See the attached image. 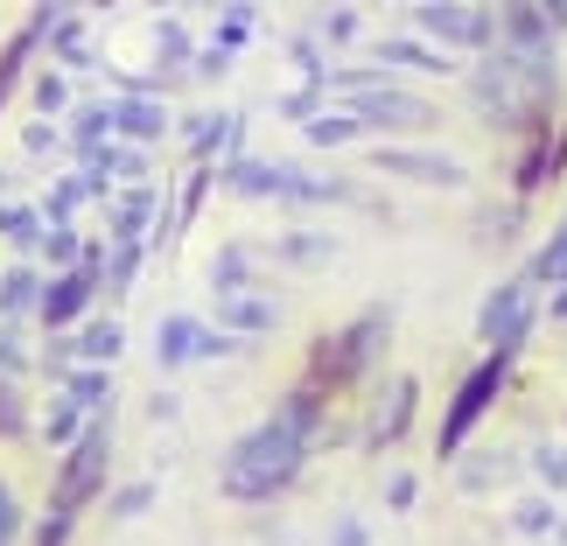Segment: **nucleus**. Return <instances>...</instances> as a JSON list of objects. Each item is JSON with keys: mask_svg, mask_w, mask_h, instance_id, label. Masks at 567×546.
<instances>
[{"mask_svg": "<svg viewBox=\"0 0 567 546\" xmlns=\"http://www.w3.org/2000/svg\"><path fill=\"white\" fill-rule=\"evenodd\" d=\"M309 421H316V413L301 406V400L288 413H274V421H259L246 442L225 455V491L231 497H274V491H288L295 470H301V455H309Z\"/></svg>", "mask_w": 567, "mask_h": 546, "instance_id": "f257e3e1", "label": "nucleus"}, {"mask_svg": "<svg viewBox=\"0 0 567 546\" xmlns=\"http://www.w3.org/2000/svg\"><path fill=\"white\" fill-rule=\"evenodd\" d=\"M505 371H512V351H491V358H484V371H470V379H463V392H455V406H449V421H442V455L463 449V434L476 427V413L497 400Z\"/></svg>", "mask_w": 567, "mask_h": 546, "instance_id": "f03ea898", "label": "nucleus"}, {"mask_svg": "<svg viewBox=\"0 0 567 546\" xmlns=\"http://www.w3.org/2000/svg\"><path fill=\"white\" fill-rule=\"evenodd\" d=\"M526 330H533V295L518 288H497L491 301H484V316H476V337L491 343V351H518V343H526Z\"/></svg>", "mask_w": 567, "mask_h": 546, "instance_id": "7ed1b4c3", "label": "nucleus"}, {"mask_svg": "<svg viewBox=\"0 0 567 546\" xmlns=\"http://www.w3.org/2000/svg\"><path fill=\"white\" fill-rule=\"evenodd\" d=\"M385 176H413V183H427V189H463L470 183V168L455 162V155H421V147H379L372 155Z\"/></svg>", "mask_w": 567, "mask_h": 546, "instance_id": "20e7f679", "label": "nucleus"}, {"mask_svg": "<svg viewBox=\"0 0 567 546\" xmlns=\"http://www.w3.org/2000/svg\"><path fill=\"white\" fill-rule=\"evenodd\" d=\"M99 476H105V427H92V434H84V442L71 449V470H63V491H56V518H71V512H78V497L92 491Z\"/></svg>", "mask_w": 567, "mask_h": 546, "instance_id": "39448f33", "label": "nucleus"}, {"mask_svg": "<svg viewBox=\"0 0 567 546\" xmlns=\"http://www.w3.org/2000/svg\"><path fill=\"white\" fill-rule=\"evenodd\" d=\"M413 21H421L427 35H442V42H491V14H484V8L434 0V8H413Z\"/></svg>", "mask_w": 567, "mask_h": 546, "instance_id": "423d86ee", "label": "nucleus"}, {"mask_svg": "<svg viewBox=\"0 0 567 546\" xmlns=\"http://www.w3.org/2000/svg\"><path fill=\"white\" fill-rule=\"evenodd\" d=\"M351 120H372V126H434V113L421 99H406V92H385V84H364L358 92V113Z\"/></svg>", "mask_w": 567, "mask_h": 546, "instance_id": "0eeeda50", "label": "nucleus"}, {"mask_svg": "<svg viewBox=\"0 0 567 546\" xmlns=\"http://www.w3.org/2000/svg\"><path fill=\"white\" fill-rule=\"evenodd\" d=\"M92 274H99V259H84L78 274H63L50 295H42V316L50 322H71V316H84V301H92Z\"/></svg>", "mask_w": 567, "mask_h": 546, "instance_id": "6e6552de", "label": "nucleus"}, {"mask_svg": "<svg viewBox=\"0 0 567 546\" xmlns=\"http://www.w3.org/2000/svg\"><path fill=\"white\" fill-rule=\"evenodd\" d=\"M295 183V168H274V162H231V189L246 196H280Z\"/></svg>", "mask_w": 567, "mask_h": 546, "instance_id": "1a4fd4ad", "label": "nucleus"}, {"mask_svg": "<svg viewBox=\"0 0 567 546\" xmlns=\"http://www.w3.org/2000/svg\"><path fill=\"white\" fill-rule=\"evenodd\" d=\"M183 358H204V330L189 316H168L162 322V364H183Z\"/></svg>", "mask_w": 567, "mask_h": 546, "instance_id": "9d476101", "label": "nucleus"}, {"mask_svg": "<svg viewBox=\"0 0 567 546\" xmlns=\"http://www.w3.org/2000/svg\"><path fill=\"white\" fill-rule=\"evenodd\" d=\"M113 120H120V134H134V141H155V134H162V105H155V99H134V105H120Z\"/></svg>", "mask_w": 567, "mask_h": 546, "instance_id": "9b49d317", "label": "nucleus"}, {"mask_svg": "<svg viewBox=\"0 0 567 546\" xmlns=\"http://www.w3.org/2000/svg\"><path fill=\"white\" fill-rule=\"evenodd\" d=\"M225 322H231V330H274V301H252V295H225Z\"/></svg>", "mask_w": 567, "mask_h": 546, "instance_id": "f8f14e48", "label": "nucleus"}, {"mask_svg": "<svg viewBox=\"0 0 567 546\" xmlns=\"http://www.w3.org/2000/svg\"><path fill=\"white\" fill-rule=\"evenodd\" d=\"M385 63H421V71H455V63L442 50H427V42H379Z\"/></svg>", "mask_w": 567, "mask_h": 546, "instance_id": "ddd939ff", "label": "nucleus"}, {"mask_svg": "<svg viewBox=\"0 0 567 546\" xmlns=\"http://www.w3.org/2000/svg\"><path fill=\"white\" fill-rule=\"evenodd\" d=\"M84 358H92V364L120 358V322H92V330H84Z\"/></svg>", "mask_w": 567, "mask_h": 546, "instance_id": "4468645a", "label": "nucleus"}, {"mask_svg": "<svg viewBox=\"0 0 567 546\" xmlns=\"http://www.w3.org/2000/svg\"><path fill=\"white\" fill-rule=\"evenodd\" d=\"M533 280H567V225L554 231V246L533 259Z\"/></svg>", "mask_w": 567, "mask_h": 546, "instance_id": "2eb2a0df", "label": "nucleus"}, {"mask_svg": "<svg viewBox=\"0 0 567 546\" xmlns=\"http://www.w3.org/2000/svg\"><path fill=\"white\" fill-rule=\"evenodd\" d=\"M351 134H358V120H351V113H322V120L309 126V141H316V147H337V141H351Z\"/></svg>", "mask_w": 567, "mask_h": 546, "instance_id": "dca6fc26", "label": "nucleus"}, {"mask_svg": "<svg viewBox=\"0 0 567 546\" xmlns=\"http://www.w3.org/2000/svg\"><path fill=\"white\" fill-rule=\"evenodd\" d=\"M14 533H21V512H14V491L0 484V546H14Z\"/></svg>", "mask_w": 567, "mask_h": 546, "instance_id": "f3484780", "label": "nucleus"}, {"mask_svg": "<svg viewBox=\"0 0 567 546\" xmlns=\"http://www.w3.org/2000/svg\"><path fill=\"white\" fill-rule=\"evenodd\" d=\"M518 533H554V505H526L518 512Z\"/></svg>", "mask_w": 567, "mask_h": 546, "instance_id": "a211bd4d", "label": "nucleus"}, {"mask_svg": "<svg viewBox=\"0 0 567 546\" xmlns=\"http://www.w3.org/2000/svg\"><path fill=\"white\" fill-rule=\"evenodd\" d=\"M29 295H35V274H8V288H0V301H8V309H21Z\"/></svg>", "mask_w": 567, "mask_h": 546, "instance_id": "6ab92c4d", "label": "nucleus"}, {"mask_svg": "<svg viewBox=\"0 0 567 546\" xmlns=\"http://www.w3.org/2000/svg\"><path fill=\"white\" fill-rule=\"evenodd\" d=\"M539 476H547V484H567V449H547V455H539Z\"/></svg>", "mask_w": 567, "mask_h": 546, "instance_id": "aec40b11", "label": "nucleus"}, {"mask_svg": "<svg viewBox=\"0 0 567 546\" xmlns=\"http://www.w3.org/2000/svg\"><path fill=\"white\" fill-rule=\"evenodd\" d=\"M0 225H8V231L21 238V246H29V231H35V217H29V210H0Z\"/></svg>", "mask_w": 567, "mask_h": 546, "instance_id": "412c9836", "label": "nucleus"}, {"mask_svg": "<svg viewBox=\"0 0 567 546\" xmlns=\"http://www.w3.org/2000/svg\"><path fill=\"white\" fill-rule=\"evenodd\" d=\"M330 546H364V526H358V518H343V526H337V539Z\"/></svg>", "mask_w": 567, "mask_h": 546, "instance_id": "4be33fe9", "label": "nucleus"}, {"mask_svg": "<svg viewBox=\"0 0 567 546\" xmlns=\"http://www.w3.org/2000/svg\"><path fill=\"white\" fill-rule=\"evenodd\" d=\"M554 316H567V288H560V301H554Z\"/></svg>", "mask_w": 567, "mask_h": 546, "instance_id": "5701e85b", "label": "nucleus"}]
</instances>
